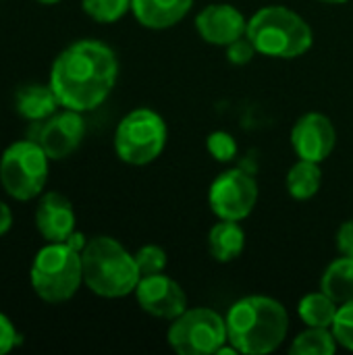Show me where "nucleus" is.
I'll return each mask as SVG.
<instances>
[{
	"label": "nucleus",
	"instance_id": "nucleus-4",
	"mask_svg": "<svg viewBox=\"0 0 353 355\" xmlns=\"http://www.w3.org/2000/svg\"><path fill=\"white\" fill-rule=\"evenodd\" d=\"M246 35L258 54L281 60L300 58L314 44V31L310 23L300 12L283 4L258 8L248 19Z\"/></svg>",
	"mask_w": 353,
	"mask_h": 355
},
{
	"label": "nucleus",
	"instance_id": "nucleus-8",
	"mask_svg": "<svg viewBox=\"0 0 353 355\" xmlns=\"http://www.w3.org/2000/svg\"><path fill=\"white\" fill-rule=\"evenodd\" d=\"M166 341L179 355H216L229 343L227 320L212 308H187L171 320Z\"/></svg>",
	"mask_w": 353,
	"mask_h": 355
},
{
	"label": "nucleus",
	"instance_id": "nucleus-25",
	"mask_svg": "<svg viewBox=\"0 0 353 355\" xmlns=\"http://www.w3.org/2000/svg\"><path fill=\"white\" fill-rule=\"evenodd\" d=\"M206 148L216 162H231L237 156V141L229 131H212L206 139Z\"/></svg>",
	"mask_w": 353,
	"mask_h": 355
},
{
	"label": "nucleus",
	"instance_id": "nucleus-9",
	"mask_svg": "<svg viewBox=\"0 0 353 355\" xmlns=\"http://www.w3.org/2000/svg\"><path fill=\"white\" fill-rule=\"evenodd\" d=\"M258 193V183L250 173L229 168L212 181L208 189V206L216 218L241 223L254 212Z\"/></svg>",
	"mask_w": 353,
	"mask_h": 355
},
{
	"label": "nucleus",
	"instance_id": "nucleus-15",
	"mask_svg": "<svg viewBox=\"0 0 353 355\" xmlns=\"http://www.w3.org/2000/svg\"><path fill=\"white\" fill-rule=\"evenodd\" d=\"M193 0H131L135 21L146 29H169L181 23L191 10Z\"/></svg>",
	"mask_w": 353,
	"mask_h": 355
},
{
	"label": "nucleus",
	"instance_id": "nucleus-17",
	"mask_svg": "<svg viewBox=\"0 0 353 355\" xmlns=\"http://www.w3.org/2000/svg\"><path fill=\"white\" fill-rule=\"evenodd\" d=\"M246 250V231L237 220H223L218 218L216 225L208 231V252L210 256L221 262L229 264L237 260Z\"/></svg>",
	"mask_w": 353,
	"mask_h": 355
},
{
	"label": "nucleus",
	"instance_id": "nucleus-22",
	"mask_svg": "<svg viewBox=\"0 0 353 355\" xmlns=\"http://www.w3.org/2000/svg\"><path fill=\"white\" fill-rule=\"evenodd\" d=\"M81 8L92 21L110 25L131 12V0H81Z\"/></svg>",
	"mask_w": 353,
	"mask_h": 355
},
{
	"label": "nucleus",
	"instance_id": "nucleus-31",
	"mask_svg": "<svg viewBox=\"0 0 353 355\" xmlns=\"http://www.w3.org/2000/svg\"><path fill=\"white\" fill-rule=\"evenodd\" d=\"M320 2H327V4H343L347 0H320Z\"/></svg>",
	"mask_w": 353,
	"mask_h": 355
},
{
	"label": "nucleus",
	"instance_id": "nucleus-19",
	"mask_svg": "<svg viewBox=\"0 0 353 355\" xmlns=\"http://www.w3.org/2000/svg\"><path fill=\"white\" fill-rule=\"evenodd\" d=\"M320 289L337 304L353 300V256H341L325 268Z\"/></svg>",
	"mask_w": 353,
	"mask_h": 355
},
{
	"label": "nucleus",
	"instance_id": "nucleus-2",
	"mask_svg": "<svg viewBox=\"0 0 353 355\" xmlns=\"http://www.w3.org/2000/svg\"><path fill=\"white\" fill-rule=\"evenodd\" d=\"M225 320L229 343L243 355L273 354L289 333L285 306L268 295H246L237 300Z\"/></svg>",
	"mask_w": 353,
	"mask_h": 355
},
{
	"label": "nucleus",
	"instance_id": "nucleus-12",
	"mask_svg": "<svg viewBox=\"0 0 353 355\" xmlns=\"http://www.w3.org/2000/svg\"><path fill=\"white\" fill-rule=\"evenodd\" d=\"M291 146L298 158L325 162L337 146L335 123L322 112H306L291 127Z\"/></svg>",
	"mask_w": 353,
	"mask_h": 355
},
{
	"label": "nucleus",
	"instance_id": "nucleus-29",
	"mask_svg": "<svg viewBox=\"0 0 353 355\" xmlns=\"http://www.w3.org/2000/svg\"><path fill=\"white\" fill-rule=\"evenodd\" d=\"M12 223H15V216H12L10 206L4 200H0V237H4L12 229Z\"/></svg>",
	"mask_w": 353,
	"mask_h": 355
},
{
	"label": "nucleus",
	"instance_id": "nucleus-28",
	"mask_svg": "<svg viewBox=\"0 0 353 355\" xmlns=\"http://www.w3.org/2000/svg\"><path fill=\"white\" fill-rule=\"evenodd\" d=\"M335 245L341 256H353V218L339 225L335 233Z\"/></svg>",
	"mask_w": 353,
	"mask_h": 355
},
{
	"label": "nucleus",
	"instance_id": "nucleus-30",
	"mask_svg": "<svg viewBox=\"0 0 353 355\" xmlns=\"http://www.w3.org/2000/svg\"><path fill=\"white\" fill-rule=\"evenodd\" d=\"M35 2H40V4H44V6H52V4H58L60 0H35Z\"/></svg>",
	"mask_w": 353,
	"mask_h": 355
},
{
	"label": "nucleus",
	"instance_id": "nucleus-11",
	"mask_svg": "<svg viewBox=\"0 0 353 355\" xmlns=\"http://www.w3.org/2000/svg\"><path fill=\"white\" fill-rule=\"evenodd\" d=\"M133 295L146 314L160 320H175L187 310L185 289L164 272L141 277Z\"/></svg>",
	"mask_w": 353,
	"mask_h": 355
},
{
	"label": "nucleus",
	"instance_id": "nucleus-20",
	"mask_svg": "<svg viewBox=\"0 0 353 355\" xmlns=\"http://www.w3.org/2000/svg\"><path fill=\"white\" fill-rule=\"evenodd\" d=\"M339 304L329 297L322 289L306 293L300 304H298V314L306 327H316V329H331L337 316Z\"/></svg>",
	"mask_w": 353,
	"mask_h": 355
},
{
	"label": "nucleus",
	"instance_id": "nucleus-16",
	"mask_svg": "<svg viewBox=\"0 0 353 355\" xmlns=\"http://www.w3.org/2000/svg\"><path fill=\"white\" fill-rule=\"evenodd\" d=\"M60 108L50 83H27L15 94V110L27 123H42Z\"/></svg>",
	"mask_w": 353,
	"mask_h": 355
},
{
	"label": "nucleus",
	"instance_id": "nucleus-7",
	"mask_svg": "<svg viewBox=\"0 0 353 355\" xmlns=\"http://www.w3.org/2000/svg\"><path fill=\"white\" fill-rule=\"evenodd\" d=\"M169 129L164 119L152 108H135L127 112L112 137L114 154L121 162L131 166H146L154 162L166 148Z\"/></svg>",
	"mask_w": 353,
	"mask_h": 355
},
{
	"label": "nucleus",
	"instance_id": "nucleus-24",
	"mask_svg": "<svg viewBox=\"0 0 353 355\" xmlns=\"http://www.w3.org/2000/svg\"><path fill=\"white\" fill-rule=\"evenodd\" d=\"M331 331H333L339 347L353 352V300L339 304V310H337Z\"/></svg>",
	"mask_w": 353,
	"mask_h": 355
},
{
	"label": "nucleus",
	"instance_id": "nucleus-1",
	"mask_svg": "<svg viewBox=\"0 0 353 355\" xmlns=\"http://www.w3.org/2000/svg\"><path fill=\"white\" fill-rule=\"evenodd\" d=\"M119 56L108 44L83 37L56 54L48 83L62 108L85 114L108 100L119 81Z\"/></svg>",
	"mask_w": 353,
	"mask_h": 355
},
{
	"label": "nucleus",
	"instance_id": "nucleus-14",
	"mask_svg": "<svg viewBox=\"0 0 353 355\" xmlns=\"http://www.w3.org/2000/svg\"><path fill=\"white\" fill-rule=\"evenodd\" d=\"M33 223L44 241H67L77 231L75 208L60 191H44L37 198Z\"/></svg>",
	"mask_w": 353,
	"mask_h": 355
},
{
	"label": "nucleus",
	"instance_id": "nucleus-26",
	"mask_svg": "<svg viewBox=\"0 0 353 355\" xmlns=\"http://www.w3.org/2000/svg\"><path fill=\"white\" fill-rule=\"evenodd\" d=\"M225 50H227V60H229L231 64H235V67H243V64L252 62L254 56L258 54L256 48H254V44L250 42L248 35H243V37L231 42L229 46H225Z\"/></svg>",
	"mask_w": 353,
	"mask_h": 355
},
{
	"label": "nucleus",
	"instance_id": "nucleus-13",
	"mask_svg": "<svg viewBox=\"0 0 353 355\" xmlns=\"http://www.w3.org/2000/svg\"><path fill=\"white\" fill-rule=\"evenodd\" d=\"M248 19L243 12L227 2H214L204 6L196 17L198 35L212 46H229L231 42L246 35Z\"/></svg>",
	"mask_w": 353,
	"mask_h": 355
},
{
	"label": "nucleus",
	"instance_id": "nucleus-27",
	"mask_svg": "<svg viewBox=\"0 0 353 355\" xmlns=\"http://www.w3.org/2000/svg\"><path fill=\"white\" fill-rule=\"evenodd\" d=\"M21 343H23V335L15 329L12 320L4 312H0V355L12 352Z\"/></svg>",
	"mask_w": 353,
	"mask_h": 355
},
{
	"label": "nucleus",
	"instance_id": "nucleus-10",
	"mask_svg": "<svg viewBox=\"0 0 353 355\" xmlns=\"http://www.w3.org/2000/svg\"><path fill=\"white\" fill-rule=\"evenodd\" d=\"M33 125H37V131L31 139H35L44 148L50 160H64L71 154H75L83 144L87 131L83 112L62 106L46 121Z\"/></svg>",
	"mask_w": 353,
	"mask_h": 355
},
{
	"label": "nucleus",
	"instance_id": "nucleus-6",
	"mask_svg": "<svg viewBox=\"0 0 353 355\" xmlns=\"http://www.w3.org/2000/svg\"><path fill=\"white\" fill-rule=\"evenodd\" d=\"M50 162L35 139H17L0 156V187L15 202L37 200L46 189Z\"/></svg>",
	"mask_w": 353,
	"mask_h": 355
},
{
	"label": "nucleus",
	"instance_id": "nucleus-3",
	"mask_svg": "<svg viewBox=\"0 0 353 355\" xmlns=\"http://www.w3.org/2000/svg\"><path fill=\"white\" fill-rule=\"evenodd\" d=\"M83 285L98 297L121 300L135 291L141 275L135 256L114 237L96 235L81 250Z\"/></svg>",
	"mask_w": 353,
	"mask_h": 355
},
{
	"label": "nucleus",
	"instance_id": "nucleus-23",
	"mask_svg": "<svg viewBox=\"0 0 353 355\" xmlns=\"http://www.w3.org/2000/svg\"><path fill=\"white\" fill-rule=\"evenodd\" d=\"M133 256H135V262H137V268H139V275H141V277L164 272L166 266H169V256H166V252H164L160 245H156V243H146V245H141Z\"/></svg>",
	"mask_w": 353,
	"mask_h": 355
},
{
	"label": "nucleus",
	"instance_id": "nucleus-5",
	"mask_svg": "<svg viewBox=\"0 0 353 355\" xmlns=\"http://www.w3.org/2000/svg\"><path fill=\"white\" fill-rule=\"evenodd\" d=\"M29 285L50 306L71 302L83 285L81 250L69 241H46L31 260Z\"/></svg>",
	"mask_w": 353,
	"mask_h": 355
},
{
	"label": "nucleus",
	"instance_id": "nucleus-18",
	"mask_svg": "<svg viewBox=\"0 0 353 355\" xmlns=\"http://www.w3.org/2000/svg\"><path fill=\"white\" fill-rule=\"evenodd\" d=\"M320 185H322V171L320 164L312 160L298 158V162L289 168L285 177V187L289 196L298 202L312 200L320 191Z\"/></svg>",
	"mask_w": 353,
	"mask_h": 355
},
{
	"label": "nucleus",
	"instance_id": "nucleus-21",
	"mask_svg": "<svg viewBox=\"0 0 353 355\" xmlns=\"http://www.w3.org/2000/svg\"><path fill=\"white\" fill-rule=\"evenodd\" d=\"M339 343L333 335L331 329H316L308 327L304 333H300L291 345L289 354L291 355H333L337 352Z\"/></svg>",
	"mask_w": 353,
	"mask_h": 355
}]
</instances>
